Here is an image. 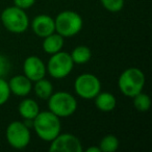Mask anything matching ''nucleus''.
<instances>
[{"label":"nucleus","instance_id":"2","mask_svg":"<svg viewBox=\"0 0 152 152\" xmlns=\"http://www.w3.org/2000/svg\"><path fill=\"white\" fill-rule=\"evenodd\" d=\"M146 83L145 74L139 68L131 67L121 73L118 80V86L121 93L126 97H134L143 92Z\"/></svg>","mask_w":152,"mask_h":152},{"label":"nucleus","instance_id":"15","mask_svg":"<svg viewBox=\"0 0 152 152\" xmlns=\"http://www.w3.org/2000/svg\"><path fill=\"white\" fill-rule=\"evenodd\" d=\"M64 47V37L58 34L57 32L49 34L45 37L43 41V49L48 54H54L63 49Z\"/></svg>","mask_w":152,"mask_h":152},{"label":"nucleus","instance_id":"19","mask_svg":"<svg viewBox=\"0 0 152 152\" xmlns=\"http://www.w3.org/2000/svg\"><path fill=\"white\" fill-rule=\"evenodd\" d=\"M133 98V106L137 108V110L141 113H145L148 112L151 106V99L147 94L143 93H139L137 95H135Z\"/></svg>","mask_w":152,"mask_h":152},{"label":"nucleus","instance_id":"9","mask_svg":"<svg viewBox=\"0 0 152 152\" xmlns=\"http://www.w3.org/2000/svg\"><path fill=\"white\" fill-rule=\"evenodd\" d=\"M49 151L51 152H83L81 142L72 133H59L51 141Z\"/></svg>","mask_w":152,"mask_h":152},{"label":"nucleus","instance_id":"21","mask_svg":"<svg viewBox=\"0 0 152 152\" xmlns=\"http://www.w3.org/2000/svg\"><path fill=\"white\" fill-rule=\"evenodd\" d=\"M11 96L9 83L4 78H0V106L7 102Z\"/></svg>","mask_w":152,"mask_h":152},{"label":"nucleus","instance_id":"17","mask_svg":"<svg viewBox=\"0 0 152 152\" xmlns=\"http://www.w3.org/2000/svg\"><path fill=\"white\" fill-rule=\"evenodd\" d=\"M36 85H34V93L41 99H48L53 93V87L52 83H50V80L48 79H39V80L34 81Z\"/></svg>","mask_w":152,"mask_h":152},{"label":"nucleus","instance_id":"18","mask_svg":"<svg viewBox=\"0 0 152 152\" xmlns=\"http://www.w3.org/2000/svg\"><path fill=\"white\" fill-rule=\"evenodd\" d=\"M119 139L114 134H107L100 141L99 147L101 152H115L119 148Z\"/></svg>","mask_w":152,"mask_h":152},{"label":"nucleus","instance_id":"16","mask_svg":"<svg viewBox=\"0 0 152 152\" xmlns=\"http://www.w3.org/2000/svg\"><path fill=\"white\" fill-rule=\"evenodd\" d=\"M70 55H71V58L74 64L83 65L91 59L92 51L89 47L85 46V45H80V46L75 47Z\"/></svg>","mask_w":152,"mask_h":152},{"label":"nucleus","instance_id":"20","mask_svg":"<svg viewBox=\"0 0 152 152\" xmlns=\"http://www.w3.org/2000/svg\"><path fill=\"white\" fill-rule=\"evenodd\" d=\"M100 2L110 13H119L124 7V0H100Z\"/></svg>","mask_w":152,"mask_h":152},{"label":"nucleus","instance_id":"4","mask_svg":"<svg viewBox=\"0 0 152 152\" xmlns=\"http://www.w3.org/2000/svg\"><path fill=\"white\" fill-rule=\"evenodd\" d=\"M48 108L58 118H66L76 112L77 100L68 92H56L48 98Z\"/></svg>","mask_w":152,"mask_h":152},{"label":"nucleus","instance_id":"24","mask_svg":"<svg viewBox=\"0 0 152 152\" xmlns=\"http://www.w3.org/2000/svg\"><path fill=\"white\" fill-rule=\"evenodd\" d=\"M87 152H101V149H100V147H95V146H92V147L88 148Z\"/></svg>","mask_w":152,"mask_h":152},{"label":"nucleus","instance_id":"23","mask_svg":"<svg viewBox=\"0 0 152 152\" xmlns=\"http://www.w3.org/2000/svg\"><path fill=\"white\" fill-rule=\"evenodd\" d=\"M34 2H36V0H14V5L25 11V10L31 7L34 4Z\"/></svg>","mask_w":152,"mask_h":152},{"label":"nucleus","instance_id":"10","mask_svg":"<svg viewBox=\"0 0 152 152\" xmlns=\"http://www.w3.org/2000/svg\"><path fill=\"white\" fill-rule=\"evenodd\" d=\"M23 72L24 75L29 78L31 81H37L42 79L46 75V65L40 57L36 55H30L26 57L23 63Z\"/></svg>","mask_w":152,"mask_h":152},{"label":"nucleus","instance_id":"22","mask_svg":"<svg viewBox=\"0 0 152 152\" xmlns=\"http://www.w3.org/2000/svg\"><path fill=\"white\" fill-rule=\"evenodd\" d=\"M11 70V63L5 55L0 54V78H4Z\"/></svg>","mask_w":152,"mask_h":152},{"label":"nucleus","instance_id":"7","mask_svg":"<svg viewBox=\"0 0 152 152\" xmlns=\"http://www.w3.org/2000/svg\"><path fill=\"white\" fill-rule=\"evenodd\" d=\"M7 141L15 149H24L30 143V130L29 127L21 121H14L10 123L5 131Z\"/></svg>","mask_w":152,"mask_h":152},{"label":"nucleus","instance_id":"11","mask_svg":"<svg viewBox=\"0 0 152 152\" xmlns=\"http://www.w3.org/2000/svg\"><path fill=\"white\" fill-rule=\"evenodd\" d=\"M31 28L37 36L44 39L45 37L55 32L54 19L48 15H39L32 20Z\"/></svg>","mask_w":152,"mask_h":152},{"label":"nucleus","instance_id":"6","mask_svg":"<svg viewBox=\"0 0 152 152\" xmlns=\"http://www.w3.org/2000/svg\"><path fill=\"white\" fill-rule=\"evenodd\" d=\"M75 64L71 58V55L68 52L58 51V52L51 54L46 69L49 75L55 79H63L67 77L73 70Z\"/></svg>","mask_w":152,"mask_h":152},{"label":"nucleus","instance_id":"1","mask_svg":"<svg viewBox=\"0 0 152 152\" xmlns=\"http://www.w3.org/2000/svg\"><path fill=\"white\" fill-rule=\"evenodd\" d=\"M32 126L41 140L45 142H51L61 133V118H58L50 110L40 112L32 120Z\"/></svg>","mask_w":152,"mask_h":152},{"label":"nucleus","instance_id":"14","mask_svg":"<svg viewBox=\"0 0 152 152\" xmlns=\"http://www.w3.org/2000/svg\"><path fill=\"white\" fill-rule=\"evenodd\" d=\"M18 112L20 116L25 120H34L37 115L40 113L39 104L31 98H26L20 102L18 106Z\"/></svg>","mask_w":152,"mask_h":152},{"label":"nucleus","instance_id":"8","mask_svg":"<svg viewBox=\"0 0 152 152\" xmlns=\"http://www.w3.org/2000/svg\"><path fill=\"white\" fill-rule=\"evenodd\" d=\"M75 93L83 99H94L101 91V83L97 76L92 73H83L75 79Z\"/></svg>","mask_w":152,"mask_h":152},{"label":"nucleus","instance_id":"12","mask_svg":"<svg viewBox=\"0 0 152 152\" xmlns=\"http://www.w3.org/2000/svg\"><path fill=\"white\" fill-rule=\"evenodd\" d=\"M11 93L19 97H25L31 92L32 81L25 75H16L9 81Z\"/></svg>","mask_w":152,"mask_h":152},{"label":"nucleus","instance_id":"3","mask_svg":"<svg viewBox=\"0 0 152 152\" xmlns=\"http://www.w3.org/2000/svg\"><path fill=\"white\" fill-rule=\"evenodd\" d=\"M55 31L64 38H71L83 29V21L79 14L73 11H64L54 19Z\"/></svg>","mask_w":152,"mask_h":152},{"label":"nucleus","instance_id":"13","mask_svg":"<svg viewBox=\"0 0 152 152\" xmlns=\"http://www.w3.org/2000/svg\"><path fill=\"white\" fill-rule=\"evenodd\" d=\"M94 99H95L96 107L101 112L110 113L116 108L117 99L112 93L100 91Z\"/></svg>","mask_w":152,"mask_h":152},{"label":"nucleus","instance_id":"5","mask_svg":"<svg viewBox=\"0 0 152 152\" xmlns=\"http://www.w3.org/2000/svg\"><path fill=\"white\" fill-rule=\"evenodd\" d=\"M1 22L9 31L23 34L29 26V18L25 11L17 7H9L1 14Z\"/></svg>","mask_w":152,"mask_h":152}]
</instances>
